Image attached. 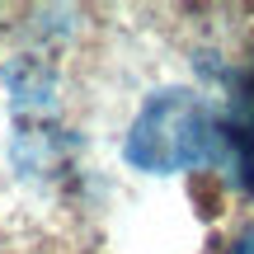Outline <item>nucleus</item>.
I'll return each instance as SVG.
<instances>
[{
	"label": "nucleus",
	"mask_w": 254,
	"mask_h": 254,
	"mask_svg": "<svg viewBox=\"0 0 254 254\" xmlns=\"http://www.w3.org/2000/svg\"><path fill=\"white\" fill-rule=\"evenodd\" d=\"M123 155L146 174L212 170L240 193H254V71L226 80V94L160 90L127 127Z\"/></svg>",
	"instance_id": "1"
},
{
	"label": "nucleus",
	"mask_w": 254,
	"mask_h": 254,
	"mask_svg": "<svg viewBox=\"0 0 254 254\" xmlns=\"http://www.w3.org/2000/svg\"><path fill=\"white\" fill-rule=\"evenodd\" d=\"M221 254H254V226H250V231H245V236H240L231 250H221Z\"/></svg>",
	"instance_id": "2"
}]
</instances>
